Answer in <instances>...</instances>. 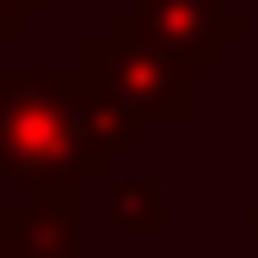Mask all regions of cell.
I'll use <instances>...</instances> for the list:
<instances>
[{"label": "cell", "instance_id": "1", "mask_svg": "<svg viewBox=\"0 0 258 258\" xmlns=\"http://www.w3.org/2000/svg\"><path fill=\"white\" fill-rule=\"evenodd\" d=\"M136 142V123L117 117L80 68L0 74V178L25 184H86L111 154Z\"/></svg>", "mask_w": 258, "mask_h": 258}, {"label": "cell", "instance_id": "6", "mask_svg": "<svg viewBox=\"0 0 258 258\" xmlns=\"http://www.w3.org/2000/svg\"><path fill=\"white\" fill-rule=\"evenodd\" d=\"M25 31H31V19H19V13L7 7V0H0V37H7V43H19Z\"/></svg>", "mask_w": 258, "mask_h": 258}, {"label": "cell", "instance_id": "7", "mask_svg": "<svg viewBox=\"0 0 258 258\" xmlns=\"http://www.w3.org/2000/svg\"><path fill=\"white\" fill-rule=\"evenodd\" d=\"M7 7H13L19 19H37V13H49V7H55V0H7Z\"/></svg>", "mask_w": 258, "mask_h": 258}, {"label": "cell", "instance_id": "4", "mask_svg": "<svg viewBox=\"0 0 258 258\" xmlns=\"http://www.w3.org/2000/svg\"><path fill=\"white\" fill-rule=\"evenodd\" d=\"M7 258H74L80 252V184H25V203L0 209Z\"/></svg>", "mask_w": 258, "mask_h": 258}, {"label": "cell", "instance_id": "2", "mask_svg": "<svg viewBox=\"0 0 258 258\" xmlns=\"http://www.w3.org/2000/svg\"><path fill=\"white\" fill-rule=\"evenodd\" d=\"M74 68L136 129L142 123H190V111H197V74L184 61H172L160 43H148L136 31V19H129V7L105 13V31H92L80 43Z\"/></svg>", "mask_w": 258, "mask_h": 258}, {"label": "cell", "instance_id": "3", "mask_svg": "<svg viewBox=\"0 0 258 258\" xmlns=\"http://www.w3.org/2000/svg\"><path fill=\"white\" fill-rule=\"evenodd\" d=\"M129 19L148 43H160L190 74H215L234 37H246L252 19L228 0H129Z\"/></svg>", "mask_w": 258, "mask_h": 258}, {"label": "cell", "instance_id": "8", "mask_svg": "<svg viewBox=\"0 0 258 258\" xmlns=\"http://www.w3.org/2000/svg\"><path fill=\"white\" fill-rule=\"evenodd\" d=\"M252 234H258V215H252Z\"/></svg>", "mask_w": 258, "mask_h": 258}, {"label": "cell", "instance_id": "5", "mask_svg": "<svg viewBox=\"0 0 258 258\" xmlns=\"http://www.w3.org/2000/svg\"><path fill=\"white\" fill-rule=\"evenodd\" d=\"M111 215L129 234H166V203L154 178H117L111 184Z\"/></svg>", "mask_w": 258, "mask_h": 258}]
</instances>
